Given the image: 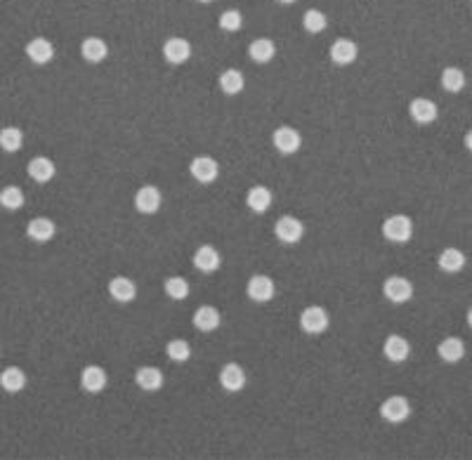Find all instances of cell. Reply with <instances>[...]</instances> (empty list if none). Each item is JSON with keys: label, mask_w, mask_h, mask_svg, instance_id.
Wrapping results in <instances>:
<instances>
[{"label": "cell", "mask_w": 472, "mask_h": 460, "mask_svg": "<svg viewBox=\"0 0 472 460\" xmlns=\"http://www.w3.org/2000/svg\"><path fill=\"white\" fill-rule=\"evenodd\" d=\"M274 55H276V47L269 38H255L253 43L248 45V57H251L255 64L272 62Z\"/></svg>", "instance_id": "484cf974"}, {"label": "cell", "mask_w": 472, "mask_h": 460, "mask_svg": "<svg viewBox=\"0 0 472 460\" xmlns=\"http://www.w3.org/2000/svg\"><path fill=\"white\" fill-rule=\"evenodd\" d=\"M26 170H29V178L33 182H38V185H47V182L57 175V166L52 163L47 156H36V158L29 161V168H26Z\"/></svg>", "instance_id": "e0dca14e"}, {"label": "cell", "mask_w": 472, "mask_h": 460, "mask_svg": "<svg viewBox=\"0 0 472 460\" xmlns=\"http://www.w3.org/2000/svg\"><path fill=\"white\" fill-rule=\"evenodd\" d=\"M199 3H213V0H199Z\"/></svg>", "instance_id": "ab89813d"}, {"label": "cell", "mask_w": 472, "mask_h": 460, "mask_svg": "<svg viewBox=\"0 0 472 460\" xmlns=\"http://www.w3.org/2000/svg\"><path fill=\"white\" fill-rule=\"evenodd\" d=\"M330 62L338 66H347L352 64L356 57H359V47H356L354 40L349 38H338L333 45H330Z\"/></svg>", "instance_id": "8fae6325"}, {"label": "cell", "mask_w": 472, "mask_h": 460, "mask_svg": "<svg viewBox=\"0 0 472 460\" xmlns=\"http://www.w3.org/2000/svg\"><path fill=\"white\" fill-rule=\"evenodd\" d=\"M468 326L472 328V307H470V312H468Z\"/></svg>", "instance_id": "74e56055"}, {"label": "cell", "mask_w": 472, "mask_h": 460, "mask_svg": "<svg viewBox=\"0 0 472 460\" xmlns=\"http://www.w3.org/2000/svg\"><path fill=\"white\" fill-rule=\"evenodd\" d=\"M279 3H283V5H291V3H295V0H279Z\"/></svg>", "instance_id": "f35d334b"}, {"label": "cell", "mask_w": 472, "mask_h": 460, "mask_svg": "<svg viewBox=\"0 0 472 460\" xmlns=\"http://www.w3.org/2000/svg\"><path fill=\"white\" fill-rule=\"evenodd\" d=\"M244 26V17L239 10H225L220 15V29L222 31H239Z\"/></svg>", "instance_id": "d590c367"}, {"label": "cell", "mask_w": 472, "mask_h": 460, "mask_svg": "<svg viewBox=\"0 0 472 460\" xmlns=\"http://www.w3.org/2000/svg\"><path fill=\"white\" fill-rule=\"evenodd\" d=\"M380 416H383V421H387L392 425L404 423L411 416L409 399H404V397H390V399H385V402L380 404Z\"/></svg>", "instance_id": "52a82bcc"}, {"label": "cell", "mask_w": 472, "mask_h": 460, "mask_svg": "<svg viewBox=\"0 0 472 460\" xmlns=\"http://www.w3.org/2000/svg\"><path fill=\"white\" fill-rule=\"evenodd\" d=\"M246 295L253 302H269L274 297V281L265 274H255L246 283Z\"/></svg>", "instance_id": "ba28073f"}, {"label": "cell", "mask_w": 472, "mask_h": 460, "mask_svg": "<svg viewBox=\"0 0 472 460\" xmlns=\"http://www.w3.org/2000/svg\"><path fill=\"white\" fill-rule=\"evenodd\" d=\"M135 208L142 215H154L161 208V192L154 185H144L135 194Z\"/></svg>", "instance_id": "7c38bea8"}, {"label": "cell", "mask_w": 472, "mask_h": 460, "mask_svg": "<svg viewBox=\"0 0 472 460\" xmlns=\"http://www.w3.org/2000/svg\"><path fill=\"white\" fill-rule=\"evenodd\" d=\"M409 113H411V118H414L416 123L430 125V123H435L437 116H440V109H437V104H435L433 99L416 97V99L409 104Z\"/></svg>", "instance_id": "30bf717a"}, {"label": "cell", "mask_w": 472, "mask_h": 460, "mask_svg": "<svg viewBox=\"0 0 472 460\" xmlns=\"http://www.w3.org/2000/svg\"><path fill=\"white\" fill-rule=\"evenodd\" d=\"M330 316L321 304H312V307H305L300 314V328L305 330L307 335H319L328 328Z\"/></svg>", "instance_id": "7a4b0ae2"}, {"label": "cell", "mask_w": 472, "mask_h": 460, "mask_svg": "<svg viewBox=\"0 0 472 460\" xmlns=\"http://www.w3.org/2000/svg\"><path fill=\"white\" fill-rule=\"evenodd\" d=\"M166 354H168V359L175 363H185V361H189V356H192V344L187 340H182V337H178V340L168 342Z\"/></svg>", "instance_id": "836d02e7"}, {"label": "cell", "mask_w": 472, "mask_h": 460, "mask_svg": "<svg viewBox=\"0 0 472 460\" xmlns=\"http://www.w3.org/2000/svg\"><path fill=\"white\" fill-rule=\"evenodd\" d=\"M22 144H24V132L19 130V128L10 125V128H3V130H0V149H3V151L15 154L22 149Z\"/></svg>", "instance_id": "f546056e"}, {"label": "cell", "mask_w": 472, "mask_h": 460, "mask_svg": "<svg viewBox=\"0 0 472 460\" xmlns=\"http://www.w3.org/2000/svg\"><path fill=\"white\" fill-rule=\"evenodd\" d=\"M383 236L392 243H406L414 236V222L406 215H392L383 222Z\"/></svg>", "instance_id": "6da1fadb"}, {"label": "cell", "mask_w": 472, "mask_h": 460, "mask_svg": "<svg viewBox=\"0 0 472 460\" xmlns=\"http://www.w3.org/2000/svg\"><path fill=\"white\" fill-rule=\"evenodd\" d=\"M246 87V76L239 69H227L220 76V90L225 94H239Z\"/></svg>", "instance_id": "f1b7e54d"}, {"label": "cell", "mask_w": 472, "mask_h": 460, "mask_svg": "<svg viewBox=\"0 0 472 460\" xmlns=\"http://www.w3.org/2000/svg\"><path fill=\"white\" fill-rule=\"evenodd\" d=\"M248 378H246V371L239 366V363H225L220 371V385L225 387L227 392H241L246 387Z\"/></svg>", "instance_id": "4fadbf2b"}, {"label": "cell", "mask_w": 472, "mask_h": 460, "mask_svg": "<svg viewBox=\"0 0 472 460\" xmlns=\"http://www.w3.org/2000/svg\"><path fill=\"white\" fill-rule=\"evenodd\" d=\"M437 354H440L442 361L458 363L465 356V342L461 337H444V340L437 344Z\"/></svg>", "instance_id": "cb8c5ba5"}, {"label": "cell", "mask_w": 472, "mask_h": 460, "mask_svg": "<svg viewBox=\"0 0 472 460\" xmlns=\"http://www.w3.org/2000/svg\"><path fill=\"white\" fill-rule=\"evenodd\" d=\"M194 328L201 330V333H211V330H218L220 323H222V316L215 307L211 304H204V307H199L197 312H194Z\"/></svg>", "instance_id": "9a60e30c"}, {"label": "cell", "mask_w": 472, "mask_h": 460, "mask_svg": "<svg viewBox=\"0 0 472 460\" xmlns=\"http://www.w3.org/2000/svg\"><path fill=\"white\" fill-rule=\"evenodd\" d=\"M442 87L451 94L461 92L465 87V73L458 69V66H447V69L442 71Z\"/></svg>", "instance_id": "4dcf8cb0"}, {"label": "cell", "mask_w": 472, "mask_h": 460, "mask_svg": "<svg viewBox=\"0 0 472 460\" xmlns=\"http://www.w3.org/2000/svg\"><path fill=\"white\" fill-rule=\"evenodd\" d=\"M326 24L328 19L321 10H307L305 15H302V26H305L307 33H321L326 29Z\"/></svg>", "instance_id": "e575fe53"}, {"label": "cell", "mask_w": 472, "mask_h": 460, "mask_svg": "<svg viewBox=\"0 0 472 460\" xmlns=\"http://www.w3.org/2000/svg\"><path fill=\"white\" fill-rule=\"evenodd\" d=\"M274 234L281 243H300V239L305 236V225L293 215H281L274 225Z\"/></svg>", "instance_id": "3957f363"}, {"label": "cell", "mask_w": 472, "mask_h": 460, "mask_svg": "<svg viewBox=\"0 0 472 460\" xmlns=\"http://www.w3.org/2000/svg\"><path fill=\"white\" fill-rule=\"evenodd\" d=\"M26 385V373L19 366H8L0 373V387L5 392H10V394H17V392H22Z\"/></svg>", "instance_id": "4316f807"}, {"label": "cell", "mask_w": 472, "mask_h": 460, "mask_svg": "<svg viewBox=\"0 0 472 460\" xmlns=\"http://www.w3.org/2000/svg\"><path fill=\"white\" fill-rule=\"evenodd\" d=\"M246 206L251 208L253 213H267L269 206H272V192L262 185H255L253 189H248Z\"/></svg>", "instance_id": "d4e9b609"}, {"label": "cell", "mask_w": 472, "mask_h": 460, "mask_svg": "<svg viewBox=\"0 0 472 460\" xmlns=\"http://www.w3.org/2000/svg\"><path fill=\"white\" fill-rule=\"evenodd\" d=\"M465 147H468L470 151H472V130H470L468 135H465Z\"/></svg>", "instance_id": "8d00e7d4"}, {"label": "cell", "mask_w": 472, "mask_h": 460, "mask_svg": "<svg viewBox=\"0 0 472 460\" xmlns=\"http://www.w3.org/2000/svg\"><path fill=\"white\" fill-rule=\"evenodd\" d=\"M383 295H385L390 302L404 304L414 297V283L404 279V276H390V279L383 283Z\"/></svg>", "instance_id": "277c9868"}, {"label": "cell", "mask_w": 472, "mask_h": 460, "mask_svg": "<svg viewBox=\"0 0 472 460\" xmlns=\"http://www.w3.org/2000/svg\"><path fill=\"white\" fill-rule=\"evenodd\" d=\"M163 57H166V62H170V64H178V66L185 64V62H189V57H192V43L180 36L168 38L163 45Z\"/></svg>", "instance_id": "9c48e42d"}, {"label": "cell", "mask_w": 472, "mask_h": 460, "mask_svg": "<svg viewBox=\"0 0 472 460\" xmlns=\"http://www.w3.org/2000/svg\"><path fill=\"white\" fill-rule=\"evenodd\" d=\"M163 290L170 300H187L192 286H189V281L182 279V276H168L166 283H163Z\"/></svg>", "instance_id": "1f68e13d"}, {"label": "cell", "mask_w": 472, "mask_h": 460, "mask_svg": "<svg viewBox=\"0 0 472 460\" xmlns=\"http://www.w3.org/2000/svg\"><path fill=\"white\" fill-rule=\"evenodd\" d=\"M189 175H192L199 185H211V182L218 180L220 166H218V161L211 156H197L192 163H189Z\"/></svg>", "instance_id": "5b68a950"}, {"label": "cell", "mask_w": 472, "mask_h": 460, "mask_svg": "<svg viewBox=\"0 0 472 460\" xmlns=\"http://www.w3.org/2000/svg\"><path fill=\"white\" fill-rule=\"evenodd\" d=\"M55 234H57V225L50 218H33L29 222V227H26V236L36 243L52 241L55 239Z\"/></svg>", "instance_id": "5bb4252c"}, {"label": "cell", "mask_w": 472, "mask_h": 460, "mask_svg": "<svg viewBox=\"0 0 472 460\" xmlns=\"http://www.w3.org/2000/svg\"><path fill=\"white\" fill-rule=\"evenodd\" d=\"M106 55H109V47H106V43L102 38L90 36V38H85L83 43H80V57H83L85 62L99 64V62H104Z\"/></svg>", "instance_id": "44dd1931"}, {"label": "cell", "mask_w": 472, "mask_h": 460, "mask_svg": "<svg viewBox=\"0 0 472 460\" xmlns=\"http://www.w3.org/2000/svg\"><path fill=\"white\" fill-rule=\"evenodd\" d=\"M383 354H385V359H387V361L402 363V361H406V359H409V354H411V344H409L406 337H402V335H390L387 340H385V344H383Z\"/></svg>", "instance_id": "ac0fdd59"}, {"label": "cell", "mask_w": 472, "mask_h": 460, "mask_svg": "<svg viewBox=\"0 0 472 460\" xmlns=\"http://www.w3.org/2000/svg\"><path fill=\"white\" fill-rule=\"evenodd\" d=\"M272 142H274L276 151H281V154H286V156H288V154L300 151L302 135L295 130V128H291V125H281V128H276V130H274Z\"/></svg>", "instance_id": "8992f818"}, {"label": "cell", "mask_w": 472, "mask_h": 460, "mask_svg": "<svg viewBox=\"0 0 472 460\" xmlns=\"http://www.w3.org/2000/svg\"><path fill=\"white\" fill-rule=\"evenodd\" d=\"M109 295L116 302H132L135 295H137V286L128 276H113L109 281Z\"/></svg>", "instance_id": "603a6c76"}, {"label": "cell", "mask_w": 472, "mask_h": 460, "mask_svg": "<svg viewBox=\"0 0 472 460\" xmlns=\"http://www.w3.org/2000/svg\"><path fill=\"white\" fill-rule=\"evenodd\" d=\"M135 383L144 392H156L163 387V373L156 366H142L135 371Z\"/></svg>", "instance_id": "7402d4cb"}, {"label": "cell", "mask_w": 472, "mask_h": 460, "mask_svg": "<svg viewBox=\"0 0 472 460\" xmlns=\"http://www.w3.org/2000/svg\"><path fill=\"white\" fill-rule=\"evenodd\" d=\"M26 57L31 59L33 64H47L55 57V47L47 38H33L26 43Z\"/></svg>", "instance_id": "ffe728a7"}, {"label": "cell", "mask_w": 472, "mask_h": 460, "mask_svg": "<svg viewBox=\"0 0 472 460\" xmlns=\"http://www.w3.org/2000/svg\"><path fill=\"white\" fill-rule=\"evenodd\" d=\"M437 265H440L442 272L447 274H456L465 267V255L458 248H444L437 258Z\"/></svg>", "instance_id": "83f0119b"}, {"label": "cell", "mask_w": 472, "mask_h": 460, "mask_svg": "<svg viewBox=\"0 0 472 460\" xmlns=\"http://www.w3.org/2000/svg\"><path fill=\"white\" fill-rule=\"evenodd\" d=\"M80 387L83 392H90V394H97L106 387V371L102 366H85L80 371Z\"/></svg>", "instance_id": "2e32d148"}, {"label": "cell", "mask_w": 472, "mask_h": 460, "mask_svg": "<svg viewBox=\"0 0 472 460\" xmlns=\"http://www.w3.org/2000/svg\"><path fill=\"white\" fill-rule=\"evenodd\" d=\"M0 206H3L5 211H19V208L24 206V192L12 185L0 189Z\"/></svg>", "instance_id": "d6a6232c"}, {"label": "cell", "mask_w": 472, "mask_h": 460, "mask_svg": "<svg viewBox=\"0 0 472 460\" xmlns=\"http://www.w3.org/2000/svg\"><path fill=\"white\" fill-rule=\"evenodd\" d=\"M220 265H222V258L213 246H201L197 253H194V267H197L199 272L213 274V272H218Z\"/></svg>", "instance_id": "d6986e66"}]
</instances>
